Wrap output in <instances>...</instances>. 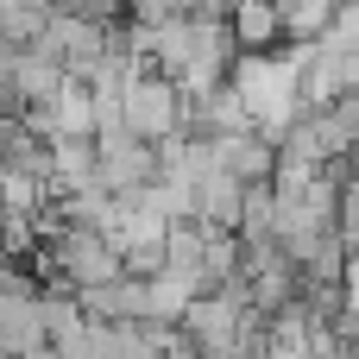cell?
Masks as SVG:
<instances>
[{"label": "cell", "mask_w": 359, "mask_h": 359, "mask_svg": "<svg viewBox=\"0 0 359 359\" xmlns=\"http://www.w3.org/2000/svg\"><path fill=\"white\" fill-rule=\"evenodd\" d=\"M120 120H126L133 139H151V145L189 139V95H183V82L145 69V76L120 95Z\"/></svg>", "instance_id": "1"}, {"label": "cell", "mask_w": 359, "mask_h": 359, "mask_svg": "<svg viewBox=\"0 0 359 359\" xmlns=\"http://www.w3.org/2000/svg\"><path fill=\"white\" fill-rule=\"evenodd\" d=\"M170 19H196V0H126V25L139 32H158Z\"/></svg>", "instance_id": "5"}, {"label": "cell", "mask_w": 359, "mask_h": 359, "mask_svg": "<svg viewBox=\"0 0 359 359\" xmlns=\"http://www.w3.org/2000/svg\"><path fill=\"white\" fill-rule=\"evenodd\" d=\"M341 240L359 259V170H347V183H341Z\"/></svg>", "instance_id": "6"}, {"label": "cell", "mask_w": 359, "mask_h": 359, "mask_svg": "<svg viewBox=\"0 0 359 359\" xmlns=\"http://www.w3.org/2000/svg\"><path fill=\"white\" fill-rule=\"evenodd\" d=\"M246 189L252 183H240V177H227L221 164L202 177V196H196V221H208V227H221V233H240V221H246Z\"/></svg>", "instance_id": "3"}, {"label": "cell", "mask_w": 359, "mask_h": 359, "mask_svg": "<svg viewBox=\"0 0 359 359\" xmlns=\"http://www.w3.org/2000/svg\"><path fill=\"white\" fill-rule=\"evenodd\" d=\"M233 44H240V57H278V50L290 44L284 6H278V0H240V13H233Z\"/></svg>", "instance_id": "2"}, {"label": "cell", "mask_w": 359, "mask_h": 359, "mask_svg": "<svg viewBox=\"0 0 359 359\" xmlns=\"http://www.w3.org/2000/svg\"><path fill=\"white\" fill-rule=\"evenodd\" d=\"M50 19L57 0H0V50H32Z\"/></svg>", "instance_id": "4"}]
</instances>
